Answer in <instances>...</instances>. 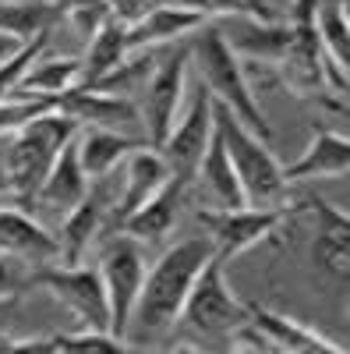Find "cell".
I'll return each mask as SVG.
<instances>
[{
    "mask_svg": "<svg viewBox=\"0 0 350 354\" xmlns=\"http://www.w3.org/2000/svg\"><path fill=\"white\" fill-rule=\"evenodd\" d=\"M216 255L209 238H191L173 245L149 273L142 280V294L131 322H138V330L156 333V330H170L181 319V308L188 301V290L195 283V277L202 273V266Z\"/></svg>",
    "mask_w": 350,
    "mask_h": 354,
    "instance_id": "cell-1",
    "label": "cell"
},
{
    "mask_svg": "<svg viewBox=\"0 0 350 354\" xmlns=\"http://www.w3.org/2000/svg\"><path fill=\"white\" fill-rule=\"evenodd\" d=\"M188 61L198 68L202 75V85L209 88V96L220 100L237 121L255 131L262 142H269L273 131L266 124V117L258 110V100H255V85L248 78V68L237 53H233L220 32V25H202V32L195 36V43H188Z\"/></svg>",
    "mask_w": 350,
    "mask_h": 354,
    "instance_id": "cell-2",
    "label": "cell"
},
{
    "mask_svg": "<svg viewBox=\"0 0 350 354\" xmlns=\"http://www.w3.org/2000/svg\"><path fill=\"white\" fill-rule=\"evenodd\" d=\"M213 121H216V131L226 145L233 174H237V181H241L244 202L255 205V209H280V205H286L283 167L269 153V145L255 131H248L220 100H213Z\"/></svg>",
    "mask_w": 350,
    "mask_h": 354,
    "instance_id": "cell-3",
    "label": "cell"
},
{
    "mask_svg": "<svg viewBox=\"0 0 350 354\" xmlns=\"http://www.w3.org/2000/svg\"><path fill=\"white\" fill-rule=\"evenodd\" d=\"M78 128L81 124L71 121L61 110H46V113L32 117V121H25L21 128H14L11 145H8V160H4L11 192H18L21 198H36L57 153L68 145V138H75Z\"/></svg>",
    "mask_w": 350,
    "mask_h": 354,
    "instance_id": "cell-4",
    "label": "cell"
},
{
    "mask_svg": "<svg viewBox=\"0 0 350 354\" xmlns=\"http://www.w3.org/2000/svg\"><path fill=\"white\" fill-rule=\"evenodd\" d=\"M177 322H184V326H191L198 333H233L241 322H248V305H241L233 298V290L226 287L220 255H213L202 266Z\"/></svg>",
    "mask_w": 350,
    "mask_h": 354,
    "instance_id": "cell-5",
    "label": "cell"
},
{
    "mask_svg": "<svg viewBox=\"0 0 350 354\" xmlns=\"http://www.w3.org/2000/svg\"><path fill=\"white\" fill-rule=\"evenodd\" d=\"M99 277H103L106 301H110V333L117 340H124L135 305H138V294H142V280H145L142 248L124 230H121V238H113L106 245L103 262H99Z\"/></svg>",
    "mask_w": 350,
    "mask_h": 354,
    "instance_id": "cell-6",
    "label": "cell"
},
{
    "mask_svg": "<svg viewBox=\"0 0 350 354\" xmlns=\"http://www.w3.org/2000/svg\"><path fill=\"white\" fill-rule=\"evenodd\" d=\"M188 46H173L170 53L156 57V68L145 78V96H142V121L149 131V142H163L173 128L177 113L184 106V82H188Z\"/></svg>",
    "mask_w": 350,
    "mask_h": 354,
    "instance_id": "cell-7",
    "label": "cell"
},
{
    "mask_svg": "<svg viewBox=\"0 0 350 354\" xmlns=\"http://www.w3.org/2000/svg\"><path fill=\"white\" fill-rule=\"evenodd\" d=\"M216 131V121H213V96L206 85H198V93L188 100L184 113H177L173 128L166 131V138L159 142V156L166 160L170 174L177 181L191 185L195 181V170H198V160L206 153V145Z\"/></svg>",
    "mask_w": 350,
    "mask_h": 354,
    "instance_id": "cell-8",
    "label": "cell"
},
{
    "mask_svg": "<svg viewBox=\"0 0 350 354\" xmlns=\"http://www.w3.org/2000/svg\"><path fill=\"white\" fill-rule=\"evenodd\" d=\"M294 205H280V209H255V205H241V209H198V223L206 227V238L213 241L216 255L226 262L248 245L276 234Z\"/></svg>",
    "mask_w": 350,
    "mask_h": 354,
    "instance_id": "cell-9",
    "label": "cell"
},
{
    "mask_svg": "<svg viewBox=\"0 0 350 354\" xmlns=\"http://www.w3.org/2000/svg\"><path fill=\"white\" fill-rule=\"evenodd\" d=\"M36 283L46 287L57 301H64L68 312L78 315L81 326L110 333V301H106V287L103 277L93 266H61V270H39Z\"/></svg>",
    "mask_w": 350,
    "mask_h": 354,
    "instance_id": "cell-10",
    "label": "cell"
},
{
    "mask_svg": "<svg viewBox=\"0 0 350 354\" xmlns=\"http://www.w3.org/2000/svg\"><path fill=\"white\" fill-rule=\"evenodd\" d=\"M301 209L311 213V259L336 280H347L350 273V220L347 213L326 205L322 198H308L301 202Z\"/></svg>",
    "mask_w": 350,
    "mask_h": 354,
    "instance_id": "cell-11",
    "label": "cell"
},
{
    "mask_svg": "<svg viewBox=\"0 0 350 354\" xmlns=\"http://www.w3.org/2000/svg\"><path fill=\"white\" fill-rule=\"evenodd\" d=\"M220 32L237 57H251L255 64H280L290 43V21H262L251 15H230Z\"/></svg>",
    "mask_w": 350,
    "mask_h": 354,
    "instance_id": "cell-12",
    "label": "cell"
},
{
    "mask_svg": "<svg viewBox=\"0 0 350 354\" xmlns=\"http://www.w3.org/2000/svg\"><path fill=\"white\" fill-rule=\"evenodd\" d=\"M53 110L68 113L71 121H78L81 128H128L135 121H142L138 110L124 100V96H113V93H99V88H68V93L53 96Z\"/></svg>",
    "mask_w": 350,
    "mask_h": 354,
    "instance_id": "cell-13",
    "label": "cell"
},
{
    "mask_svg": "<svg viewBox=\"0 0 350 354\" xmlns=\"http://www.w3.org/2000/svg\"><path fill=\"white\" fill-rule=\"evenodd\" d=\"M170 167L166 160L159 156V149H135L128 160H124V192H121V202L113 209V220L121 227L142 202H149L166 181H170Z\"/></svg>",
    "mask_w": 350,
    "mask_h": 354,
    "instance_id": "cell-14",
    "label": "cell"
},
{
    "mask_svg": "<svg viewBox=\"0 0 350 354\" xmlns=\"http://www.w3.org/2000/svg\"><path fill=\"white\" fill-rule=\"evenodd\" d=\"M195 181L202 185V195H206V202H209L206 209H241V205H248L220 131H213L206 153H202L198 170H195Z\"/></svg>",
    "mask_w": 350,
    "mask_h": 354,
    "instance_id": "cell-15",
    "label": "cell"
},
{
    "mask_svg": "<svg viewBox=\"0 0 350 354\" xmlns=\"http://www.w3.org/2000/svg\"><path fill=\"white\" fill-rule=\"evenodd\" d=\"M315 36L326 57V75L333 88L347 93V64H350V28H347V4L343 0H318L315 4Z\"/></svg>",
    "mask_w": 350,
    "mask_h": 354,
    "instance_id": "cell-16",
    "label": "cell"
},
{
    "mask_svg": "<svg viewBox=\"0 0 350 354\" xmlns=\"http://www.w3.org/2000/svg\"><path fill=\"white\" fill-rule=\"evenodd\" d=\"M248 319L276 344L280 354H343V351H347L343 344L322 337L318 330L301 326V322H294L290 315L269 312V308H262V305H251V308H248Z\"/></svg>",
    "mask_w": 350,
    "mask_h": 354,
    "instance_id": "cell-17",
    "label": "cell"
},
{
    "mask_svg": "<svg viewBox=\"0 0 350 354\" xmlns=\"http://www.w3.org/2000/svg\"><path fill=\"white\" fill-rule=\"evenodd\" d=\"M85 195H89V177H85L81 160H78V131H75V138H68V145L57 153L50 174L43 177V185L36 192V202L68 213L71 205H78Z\"/></svg>",
    "mask_w": 350,
    "mask_h": 354,
    "instance_id": "cell-18",
    "label": "cell"
},
{
    "mask_svg": "<svg viewBox=\"0 0 350 354\" xmlns=\"http://www.w3.org/2000/svg\"><path fill=\"white\" fill-rule=\"evenodd\" d=\"M184 192H188V185L177 181V177H170L149 202H142L138 209L121 223V230L128 234V238H135L138 245L142 241H159L163 234H170L173 223H177V209H181Z\"/></svg>",
    "mask_w": 350,
    "mask_h": 354,
    "instance_id": "cell-19",
    "label": "cell"
},
{
    "mask_svg": "<svg viewBox=\"0 0 350 354\" xmlns=\"http://www.w3.org/2000/svg\"><path fill=\"white\" fill-rule=\"evenodd\" d=\"M347 167H350V142H347V135L315 131L304 156L298 163L283 167V181L298 185V181H311V177H343Z\"/></svg>",
    "mask_w": 350,
    "mask_h": 354,
    "instance_id": "cell-20",
    "label": "cell"
},
{
    "mask_svg": "<svg viewBox=\"0 0 350 354\" xmlns=\"http://www.w3.org/2000/svg\"><path fill=\"white\" fill-rule=\"evenodd\" d=\"M206 18L198 11L184 8V4H166V8H156L153 15L138 18L135 25H128V53L135 50H156L170 39H177L191 28H202Z\"/></svg>",
    "mask_w": 350,
    "mask_h": 354,
    "instance_id": "cell-21",
    "label": "cell"
},
{
    "mask_svg": "<svg viewBox=\"0 0 350 354\" xmlns=\"http://www.w3.org/2000/svg\"><path fill=\"white\" fill-rule=\"evenodd\" d=\"M135 149H142V142L131 135H121L113 128H78V160L89 181L106 177L117 163H124Z\"/></svg>",
    "mask_w": 350,
    "mask_h": 354,
    "instance_id": "cell-22",
    "label": "cell"
},
{
    "mask_svg": "<svg viewBox=\"0 0 350 354\" xmlns=\"http://www.w3.org/2000/svg\"><path fill=\"white\" fill-rule=\"evenodd\" d=\"M81 78V61L78 57H46V61H32L28 71L18 78L11 100H53L75 88Z\"/></svg>",
    "mask_w": 350,
    "mask_h": 354,
    "instance_id": "cell-23",
    "label": "cell"
},
{
    "mask_svg": "<svg viewBox=\"0 0 350 354\" xmlns=\"http://www.w3.org/2000/svg\"><path fill=\"white\" fill-rule=\"evenodd\" d=\"M124 57H128V25L110 15L89 36V50H85V57H81V78H78V85L93 88L96 82H103L117 64H121Z\"/></svg>",
    "mask_w": 350,
    "mask_h": 354,
    "instance_id": "cell-24",
    "label": "cell"
},
{
    "mask_svg": "<svg viewBox=\"0 0 350 354\" xmlns=\"http://www.w3.org/2000/svg\"><path fill=\"white\" fill-rule=\"evenodd\" d=\"M0 252L21 259H43L57 255V238H50L46 227H39L28 213L0 205Z\"/></svg>",
    "mask_w": 350,
    "mask_h": 354,
    "instance_id": "cell-25",
    "label": "cell"
},
{
    "mask_svg": "<svg viewBox=\"0 0 350 354\" xmlns=\"http://www.w3.org/2000/svg\"><path fill=\"white\" fill-rule=\"evenodd\" d=\"M128 351L113 333H50V337H32V340H14L11 354H121Z\"/></svg>",
    "mask_w": 350,
    "mask_h": 354,
    "instance_id": "cell-26",
    "label": "cell"
},
{
    "mask_svg": "<svg viewBox=\"0 0 350 354\" xmlns=\"http://www.w3.org/2000/svg\"><path fill=\"white\" fill-rule=\"evenodd\" d=\"M99 220H103V198H99V192H89L78 205L68 209L64 227H61V241H57V255H64L68 266L81 262V252L89 248Z\"/></svg>",
    "mask_w": 350,
    "mask_h": 354,
    "instance_id": "cell-27",
    "label": "cell"
},
{
    "mask_svg": "<svg viewBox=\"0 0 350 354\" xmlns=\"http://www.w3.org/2000/svg\"><path fill=\"white\" fill-rule=\"evenodd\" d=\"M53 21H61V15L50 0H8V4H0V32L21 43L46 36Z\"/></svg>",
    "mask_w": 350,
    "mask_h": 354,
    "instance_id": "cell-28",
    "label": "cell"
},
{
    "mask_svg": "<svg viewBox=\"0 0 350 354\" xmlns=\"http://www.w3.org/2000/svg\"><path fill=\"white\" fill-rule=\"evenodd\" d=\"M64 21H71L81 36H93L110 18V0H50Z\"/></svg>",
    "mask_w": 350,
    "mask_h": 354,
    "instance_id": "cell-29",
    "label": "cell"
},
{
    "mask_svg": "<svg viewBox=\"0 0 350 354\" xmlns=\"http://www.w3.org/2000/svg\"><path fill=\"white\" fill-rule=\"evenodd\" d=\"M53 110V100H8L0 103V135H11L14 128H21L25 121Z\"/></svg>",
    "mask_w": 350,
    "mask_h": 354,
    "instance_id": "cell-30",
    "label": "cell"
},
{
    "mask_svg": "<svg viewBox=\"0 0 350 354\" xmlns=\"http://www.w3.org/2000/svg\"><path fill=\"white\" fill-rule=\"evenodd\" d=\"M177 4L198 11L202 18H230V15H251V8L244 4V0H177ZM255 18V15H251Z\"/></svg>",
    "mask_w": 350,
    "mask_h": 354,
    "instance_id": "cell-31",
    "label": "cell"
},
{
    "mask_svg": "<svg viewBox=\"0 0 350 354\" xmlns=\"http://www.w3.org/2000/svg\"><path fill=\"white\" fill-rule=\"evenodd\" d=\"M166 4H177V0H110V15L124 25H135L138 18L153 15L156 8H166Z\"/></svg>",
    "mask_w": 350,
    "mask_h": 354,
    "instance_id": "cell-32",
    "label": "cell"
},
{
    "mask_svg": "<svg viewBox=\"0 0 350 354\" xmlns=\"http://www.w3.org/2000/svg\"><path fill=\"white\" fill-rule=\"evenodd\" d=\"M18 287H21V280L14 273V266L8 262L4 252H0V301H11L14 294H18Z\"/></svg>",
    "mask_w": 350,
    "mask_h": 354,
    "instance_id": "cell-33",
    "label": "cell"
},
{
    "mask_svg": "<svg viewBox=\"0 0 350 354\" xmlns=\"http://www.w3.org/2000/svg\"><path fill=\"white\" fill-rule=\"evenodd\" d=\"M21 46H28V43H21V39H14V36H8V32H0V64H8Z\"/></svg>",
    "mask_w": 350,
    "mask_h": 354,
    "instance_id": "cell-34",
    "label": "cell"
},
{
    "mask_svg": "<svg viewBox=\"0 0 350 354\" xmlns=\"http://www.w3.org/2000/svg\"><path fill=\"white\" fill-rule=\"evenodd\" d=\"M244 4H248V8H251V15H255V18H262V21H280V15L273 11L269 0H244Z\"/></svg>",
    "mask_w": 350,
    "mask_h": 354,
    "instance_id": "cell-35",
    "label": "cell"
},
{
    "mask_svg": "<svg viewBox=\"0 0 350 354\" xmlns=\"http://www.w3.org/2000/svg\"><path fill=\"white\" fill-rule=\"evenodd\" d=\"M8 188H11V181H8V170L0 167V192H8Z\"/></svg>",
    "mask_w": 350,
    "mask_h": 354,
    "instance_id": "cell-36",
    "label": "cell"
},
{
    "mask_svg": "<svg viewBox=\"0 0 350 354\" xmlns=\"http://www.w3.org/2000/svg\"><path fill=\"white\" fill-rule=\"evenodd\" d=\"M0 4H8V0H0Z\"/></svg>",
    "mask_w": 350,
    "mask_h": 354,
    "instance_id": "cell-37",
    "label": "cell"
},
{
    "mask_svg": "<svg viewBox=\"0 0 350 354\" xmlns=\"http://www.w3.org/2000/svg\"><path fill=\"white\" fill-rule=\"evenodd\" d=\"M0 305H8V301H0Z\"/></svg>",
    "mask_w": 350,
    "mask_h": 354,
    "instance_id": "cell-38",
    "label": "cell"
}]
</instances>
